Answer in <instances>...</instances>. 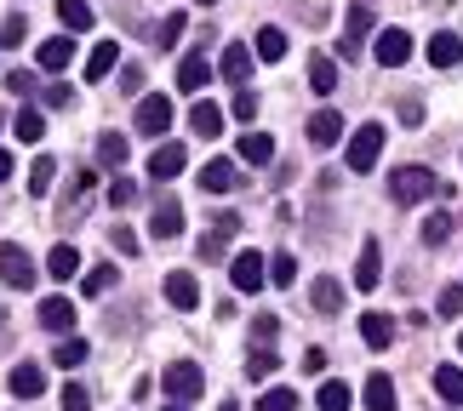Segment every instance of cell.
Segmentation results:
<instances>
[{
    "instance_id": "1",
    "label": "cell",
    "mask_w": 463,
    "mask_h": 411,
    "mask_svg": "<svg viewBox=\"0 0 463 411\" xmlns=\"http://www.w3.org/2000/svg\"><path fill=\"white\" fill-rule=\"evenodd\" d=\"M440 194V177L430 166H395L389 172V201L395 206H423V201H435Z\"/></svg>"
},
{
    "instance_id": "2",
    "label": "cell",
    "mask_w": 463,
    "mask_h": 411,
    "mask_svg": "<svg viewBox=\"0 0 463 411\" xmlns=\"http://www.w3.org/2000/svg\"><path fill=\"white\" fill-rule=\"evenodd\" d=\"M160 388H166V395H172L177 406H189V400L206 388V371L194 366V360H177V366H166V371H160Z\"/></svg>"
},
{
    "instance_id": "3",
    "label": "cell",
    "mask_w": 463,
    "mask_h": 411,
    "mask_svg": "<svg viewBox=\"0 0 463 411\" xmlns=\"http://www.w3.org/2000/svg\"><path fill=\"white\" fill-rule=\"evenodd\" d=\"M0 280H6L12 292H29L34 285V257L17 240H0Z\"/></svg>"
},
{
    "instance_id": "4",
    "label": "cell",
    "mask_w": 463,
    "mask_h": 411,
    "mask_svg": "<svg viewBox=\"0 0 463 411\" xmlns=\"http://www.w3.org/2000/svg\"><path fill=\"white\" fill-rule=\"evenodd\" d=\"M378 154H383V126H378V120H366V126L349 137V172H372V166H378Z\"/></svg>"
},
{
    "instance_id": "5",
    "label": "cell",
    "mask_w": 463,
    "mask_h": 411,
    "mask_svg": "<svg viewBox=\"0 0 463 411\" xmlns=\"http://www.w3.org/2000/svg\"><path fill=\"white\" fill-rule=\"evenodd\" d=\"M229 235H241V218H235V211H223V218L212 223L201 240H194V252H201V263H223V257H229Z\"/></svg>"
},
{
    "instance_id": "6",
    "label": "cell",
    "mask_w": 463,
    "mask_h": 411,
    "mask_svg": "<svg viewBox=\"0 0 463 411\" xmlns=\"http://www.w3.org/2000/svg\"><path fill=\"white\" fill-rule=\"evenodd\" d=\"M229 280H235V292H263L269 285V263L258 252H235L229 257Z\"/></svg>"
},
{
    "instance_id": "7",
    "label": "cell",
    "mask_w": 463,
    "mask_h": 411,
    "mask_svg": "<svg viewBox=\"0 0 463 411\" xmlns=\"http://www.w3.org/2000/svg\"><path fill=\"white\" fill-rule=\"evenodd\" d=\"M372 58H378L383 69H401L406 58H412V34H406V29H378V46H372Z\"/></svg>"
},
{
    "instance_id": "8",
    "label": "cell",
    "mask_w": 463,
    "mask_h": 411,
    "mask_svg": "<svg viewBox=\"0 0 463 411\" xmlns=\"http://www.w3.org/2000/svg\"><path fill=\"white\" fill-rule=\"evenodd\" d=\"M354 285H361V292H378V285H383V246L378 240H361V257H354Z\"/></svg>"
},
{
    "instance_id": "9",
    "label": "cell",
    "mask_w": 463,
    "mask_h": 411,
    "mask_svg": "<svg viewBox=\"0 0 463 411\" xmlns=\"http://www.w3.org/2000/svg\"><path fill=\"white\" fill-rule=\"evenodd\" d=\"M137 132H144V137H166L172 132V103L166 98H144V103H137Z\"/></svg>"
},
{
    "instance_id": "10",
    "label": "cell",
    "mask_w": 463,
    "mask_h": 411,
    "mask_svg": "<svg viewBox=\"0 0 463 411\" xmlns=\"http://www.w3.org/2000/svg\"><path fill=\"white\" fill-rule=\"evenodd\" d=\"M6 388H12L17 400H41V395H46V371L24 360V366H12V371H6Z\"/></svg>"
},
{
    "instance_id": "11",
    "label": "cell",
    "mask_w": 463,
    "mask_h": 411,
    "mask_svg": "<svg viewBox=\"0 0 463 411\" xmlns=\"http://www.w3.org/2000/svg\"><path fill=\"white\" fill-rule=\"evenodd\" d=\"M166 303H172V309H184V314H189L194 303H201V280H194L189 269H172V275H166Z\"/></svg>"
},
{
    "instance_id": "12",
    "label": "cell",
    "mask_w": 463,
    "mask_h": 411,
    "mask_svg": "<svg viewBox=\"0 0 463 411\" xmlns=\"http://www.w3.org/2000/svg\"><path fill=\"white\" fill-rule=\"evenodd\" d=\"M41 326L58 332V337H75V303H69V297H46L41 303Z\"/></svg>"
},
{
    "instance_id": "13",
    "label": "cell",
    "mask_w": 463,
    "mask_h": 411,
    "mask_svg": "<svg viewBox=\"0 0 463 411\" xmlns=\"http://www.w3.org/2000/svg\"><path fill=\"white\" fill-rule=\"evenodd\" d=\"M372 29H378L372 6H349V29H344V46H337V51H344V58H354V51H361V41H366Z\"/></svg>"
},
{
    "instance_id": "14",
    "label": "cell",
    "mask_w": 463,
    "mask_h": 411,
    "mask_svg": "<svg viewBox=\"0 0 463 411\" xmlns=\"http://www.w3.org/2000/svg\"><path fill=\"white\" fill-rule=\"evenodd\" d=\"M430 63H435V69H458V63H463V34H452V29L430 34Z\"/></svg>"
},
{
    "instance_id": "15",
    "label": "cell",
    "mask_w": 463,
    "mask_h": 411,
    "mask_svg": "<svg viewBox=\"0 0 463 411\" xmlns=\"http://www.w3.org/2000/svg\"><path fill=\"white\" fill-rule=\"evenodd\" d=\"M184 143H160V149L149 154V177H155V183H166V177H177V172H184Z\"/></svg>"
},
{
    "instance_id": "16",
    "label": "cell",
    "mask_w": 463,
    "mask_h": 411,
    "mask_svg": "<svg viewBox=\"0 0 463 411\" xmlns=\"http://www.w3.org/2000/svg\"><path fill=\"white\" fill-rule=\"evenodd\" d=\"M218 75L229 80V86H246V75H252V46H223V63H218Z\"/></svg>"
},
{
    "instance_id": "17",
    "label": "cell",
    "mask_w": 463,
    "mask_h": 411,
    "mask_svg": "<svg viewBox=\"0 0 463 411\" xmlns=\"http://www.w3.org/2000/svg\"><path fill=\"white\" fill-rule=\"evenodd\" d=\"M235 183H241L235 160H206V166H201V189H206V194H229Z\"/></svg>"
},
{
    "instance_id": "18",
    "label": "cell",
    "mask_w": 463,
    "mask_h": 411,
    "mask_svg": "<svg viewBox=\"0 0 463 411\" xmlns=\"http://www.w3.org/2000/svg\"><path fill=\"white\" fill-rule=\"evenodd\" d=\"M189 132L212 143V137L223 132V109H218V103H212V98H201V103H194V109H189Z\"/></svg>"
},
{
    "instance_id": "19",
    "label": "cell",
    "mask_w": 463,
    "mask_h": 411,
    "mask_svg": "<svg viewBox=\"0 0 463 411\" xmlns=\"http://www.w3.org/2000/svg\"><path fill=\"white\" fill-rule=\"evenodd\" d=\"M235 154L246 160V166H269V160H275V137H269V132H246V137L235 143Z\"/></svg>"
},
{
    "instance_id": "20",
    "label": "cell",
    "mask_w": 463,
    "mask_h": 411,
    "mask_svg": "<svg viewBox=\"0 0 463 411\" xmlns=\"http://www.w3.org/2000/svg\"><path fill=\"white\" fill-rule=\"evenodd\" d=\"M86 201H92V172H75V189H69V201L58 206V223L69 229V223H75L80 211H86Z\"/></svg>"
},
{
    "instance_id": "21",
    "label": "cell",
    "mask_w": 463,
    "mask_h": 411,
    "mask_svg": "<svg viewBox=\"0 0 463 411\" xmlns=\"http://www.w3.org/2000/svg\"><path fill=\"white\" fill-rule=\"evenodd\" d=\"M46 275H52V280H75V275H80V252H75L69 240H58V246L46 252Z\"/></svg>"
},
{
    "instance_id": "22",
    "label": "cell",
    "mask_w": 463,
    "mask_h": 411,
    "mask_svg": "<svg viewBox=\"0 0 463 411\" xmlns=\"http://www.w3.org/2000/svg\"><path fill=\"white\" fill-rule=\"evenodd\" d=\"M337 137H344V115H337V109H320V115H309V143H320V149H332Z\"/></svg>"
},
{
    "instance_id": "23",
    "label": "cell",
    "mask_w": 463,
    "mask_h": 411,
    "mask_svg": "<svg viewBox=\"0 0 463 411\" xmlns=\"http://www.w3.org/2000/svg\"><path fill=\"white\" fill-rule=\"evenodd\" d=\"M69 58H75V34H52V41L41 46V69H46V75L69 69Z\"/></svg>"
},
{
    "instance_id": "24",
    "label": "cell",
    "mask_w": 463,
    "mask_h": 411,
    "mask_svg": "<svg viewBox=\"0 0 463 411\" xmlns=\"http://www.w3.org/2000/svg\"><path fill=\"white\" fill-rule=\"evenodd\" d=\"M309 303H315V309H320V314H337V309H344V280H332V275H320V280L309 285Z\"/></svg>"
},
{
    "instance_id": "25",
    "label": "cell",
    "mask_w": 463,
    "mask_h": 411,
    "mask_svg": "<svg viewBox=\"0 0 463 411\" xmlns=\"http://www.w3.org/2000/svg\"><path fill=\"white\" fill-rule=\"evenodd\" d=\"M149 229H155L160 240H177V235H184V206H177V201H160L155 218H149Z\"/></svg>"
},
{
    "instance_id": "26",
    "label": "cell",
    "mask_w": 463,
    "mask_h": 411,
    "mask_svg": "<svg viewBox=\"0 0 463 411\" xmlns=\"http://www.w3.org/2000/svg\"><path fill=\"white\" fill-rule=\"evenodd\" d=\"M361 337H366V349H389L395 343V320L389 314H361Z\"/></svg>"
},
{
    "instance_id": "27",
    "label": "cell",
    "mask_w": 463,
    "mask_h": 411,
    "mask_svg": "<svg viewBox=\"0 0 463 411\" xmlns=\"http://www.w3.org/2000/svg\"><path fill=\"white\" fill-rule=\"evenodd\" d=\"M115 63H120V46H115V41H98L92 58H86V80H109Z\"/></svg>"
},
{
    "instance_id": "28",
    "label": "cell",
    "mask_w": 463,
    "mask_h": 411,
    "mask_svg": "<svg viewBox=\"0 0 463 411\" xmlns=\"http://www.w3.org/2000/svg\"><path fill=\"white\" fill-rule=\"evenodd\" d=\"M366 411H395V383H389V371H372L366 378Z\"/></svg>"
},
{
    "instance_id": "29",
    "label": "cell",
    "mask_w": 463,
    "mask_h": 411,
    "mask_svg": "<svg viewBox=\"0 0 463 411\" xmlns=\"http://www.w3.org/2000/svg\"><path fill=\"white\" fill-rule=\"evenodd\" d=\"M206 80H212V69H206V58H201V51H189V58L177 63V86H184V92H201Z\"/></svg>"
},
{
    "instance_id": "30",
    "label": "cell",
    "mask_w": 463,
    "mask_h": 411,
    "mask_svg": "<svg viewBox=\"0 0 463 411\" xmlns=\"http://www.w3.org/2000/svg\"><path fill=\"white\" fill-rule=\"evenodd\" d=\"M309 86H315L320 98L337 92V58H326V51H320V58H309Z\"/></svg>"
},
{
    "instance_id": "31",
    "label": "cell",
    "mask_w": 463,
    "mask_h": 411,
    "mask_svg": "<svg viewBox=\"0 0 463 411\" xmlns=\"http://www.w3.org/2000/svg\"><path fill=\"white\" fill-rule=\"evenodd\" d=\"M435 395L463 406V366H435Z\"/></svg>"
},
{
    "instance_id": "32",
    "label": "cell",
    "mask_w": 463,
    "mask_h": 411,
    "mask_svg": "<svg viewBox=\"0 0 463 411\" xmlns=\"http://www.w3.org/2000/svg\"><path fill=\"white\" fill-rule=\"evenodd\" d=\"M98 166H109V172L127 166V137H120V132H103L98 137Z\"/></svg>"
},
{
    "instance_id": "33",
    "label": "cell",
    "mask_w": 463,
    "mask_h": 411,
    "mask_svg": "<svg viewBox=\"0 0 463 411\" xmlns=\"http://www.w3.org/2000/svg\"><path fill=\"white\" fill-rule=\"evenodd\" d=\"M452 211H430V218H423V229H418V235H423V246H447L452 240Z\"/></svg>"
},
{
    "instance_id": "34",
    "label": "cell",
    "mask_w": 463,
    "mask_h": 411,
    "mask_svg": "<svg viewBox=\"0 0 463 411\" xmlns=\"http://www.w3.org/2000/svg\"><path fill=\"white\" fill-rule=\"evenodd\" d=\"M58 17H63L69 34H86V29H92V6H86V0H58Z\"/></svg>"
},
{
    "instance_id": "35",
    "label": "cell",
    "mask_w": 463,
    "mask_h": 411,
    "mask_svg": "<svg viewBox=\"0 0 463 411\" xmlns=\"http://www.w3.org/2000/svg\"><path fill=\"white\" fill-rule=\"evenodd\" d=\"M12 132L24 137V143H41V132H46V115H41V109H29V103H24V109L12 115Z\"/></svg>"
},
{
    "instance_id": "36",
    "label": "cell",
    "mask_w": 463,
    "mask_h": 411,
    "mask_svg": "<svg viewBox=\"0 0 463 411\" xmlns=\"http://www.w3.org/2000/svg\"><path fill=\"white\" fill-rule=\"evenodd\" d=\"M315 406H320V411H349V406H354V395H349V383H320Z\"/></svg>"
},
{
    "instance_id": "37",
    "label": "cell",
    "mask_w": 463,
    "mask_h": 411,
    "mask_svg": "<svg viewBox=\"0 0 463 411\" xmlns=\"http://www.w3.org/2000/svg\"><path fill=\"white\" fill-rule=\"evenodd\" d=\"M52 177H58V160L41 154V160L29 166V194H52Z\"/></svg>"
},
{
    "instance_id": "38",
    "label": "cell",
    "mask_w": 463,
    "mask_h": 411,
    "mask_svg": "<svg viewBox=\"0 0 463 411\" xmlns=\"http://www.w3.org/2000/svg\"><path fill=\"white\" fill-rule=\"evenodd\" d=\"M258 58L280 63V58H287V34H280V29H258Z\"/></svg>"
},
{
    "instance_id": "39",
    "label": "cell",
    "mask_w": 463,
    "mask_h": 411,
    "mask_svg": "<svg viewBox=\"0 0 463 411\" xmlns=\"http://www.w3.org/2000/svg\"><path fill=\"white\" fill-rule=\"evenodd\" d=\"M269 285H298V257L292 252H275L269 257Z\"/></svg>"
},
{
    "instance_id": "40",
    "label": "cell",
    "mask_w": 463,
    "mask_h": 411,
    "mask_svg": "<svg viewBox=\"0 0 463 411\" xmlns=\"http://www.w3.org/2000/svg\"><path fill=\"white\" fill-rule=\"evenodd\" d=\"M52 360H58L63 371H69V366H80V360H86V343H80V337H58V349H52Z\"/></svg>"
},
{
    "instance_id": "41",
    "label": "cell",
    "mask_w": 463,
    "mask_h": 411,
    "mask_svg": "<svg viewBox=\"0 0 463 411\" xmlns=\"http://www.w3.org/2000/svg\"><path fill=\"white\" fill-rule=\"evenodd\" d=\"M120 275H115V263H98V269L92 275H86L80 285H86V297H103V292H109V285H115Z\"/></svg>"
},
{
    "instance_id": "42",
    "label": "cell",
    "mask_w": 463,
    "mask_h": 411,
    "mask_svg": "<svg viewBox=\"0 0 463 411\" xmlns=\"http://www.w3.org/2000/svg\"><path fill=\"white\" fill-rule=\"evenodd\" d=\"M103 194H109V206H132V201H137V183H132V177H120V172H115V177H109V189H103Z\"/></svg>"
},
{
    "instance_id": "43",
    "label": "cell",
    "mask_w": 463,
    "mask_h": 411,
    "mask_svg": "<svg viewBox=\"0 0 463 411\" xmlns=\"http://www.w3.org/2000/svg\"><path fill=\"white\" fill-rule=\"evenodd\" d=\"M24 34H29V17H24V12H12L6 23H0V46H24Z\"/></svg>"
},
{
    "instance_id": "44",
    "label": "cell",
    "mask_w": 463,
    "mask_h": 411,
    "mask_svg": "<svg viewBox=\"0 0 463 411\" xmlns=\"http://www.w3.org/2000/svg\"><path fill=\"white\" fill-rule=\"evenodd\" d=\"M258 411H298V388H269L258 400Z\"/></svg>"
},
{
    "instance_id": "45",
    "label": "cell",
    "mask_w": 463,
    "mask_h": 411,
    "mask_svg": "<svg viewBox=\"0 0 463 411\" xmlns=\"http://www.w3.org/2000/svg\"><path fill=\"white\" fill-rule=\"evenodd\" d=\"M246 371H252V378H269V371H280L275 349H252V354H246Z\"/></svg>"
},
{
    "instance_id": "46",
    "label": "cell",
    "mask_w": 463,
    "mask_h": 411,
    "mask_svg": "<svg viewBox=\"0 0 463 411\" xmlns=\"http://www.w3.org/2000/svg\"><path fill=\"white\" fill-rule=\"evenodd\" d=\"M229 115L252 126V115H258V92H235V98H229Z\"/></svg>"
},
{
    "instance_id": "47",
    "label": "cell",
    "mask_w": 463,
    "mask_h": 411,
    "mask_svg": "<svg viewBox=\"0 0 463 411\" xmlns=\"http://www.w3.org/2000/svg\"><path fill=\"white\" fill-rule=\"evenodd\" d=\"M177 34H184V12H172L166 23H160V34H155V41H160V51H172V46H177Z\"/></svg>"
},
{
    "instance_id": "48",
    "label": "cell",
    "mask_w": 463,
    "mask_h": 411,
    "mask_svg": "<svg viewBox=\"0 0 463 411\" xmlns=\"http://www.w3.org/2000/svg\"><path fill=\"white\" fill-rule=\"evenodd\" d=\"M275 332H280V320H275V314H258V320H252V337H258V349H269V343H275Z\"/></svg>"
},
{
    "instance_id": "49",
    "label": "cell",
    "mask_w": 463,
    "mask_h": 411,
    "mask_svg": "<svg viewBox=\"0 0 463 411\" xmlns=\"http://www.w3.org/2000/svg\"><path fill=\"white\" fill-rule=\"evenodd\" d=\"M6 92L29 98V92H34V69H12V75H6Z\"/></svg>"
},
{
    "instance_id": "50",
    "label": "cell",
    "mask_w": 463,
    "mask_h": 411,
    "mask_svg": "<svg viewBox=\"0 0 463 411\" xmlns=\"http://www.w3.org/2000/svg\"><path fill=\"white\" fill-rule=\"evenodd\" d=\"M440 314H447V320L463 314V285H447V292H440Z\"/></svg>"
},
{
    "instance_id": "51",
    "label": "cell",
    "mask_w": 463,
    "mask_h": 411,
    "mask_svg": "<svg viewBox=\"0 0 463 411\" xmlns=\"http://www.w3.org/2000/svg\"><path fill=\"white\" fill-rule=\"evenodd\" d=\"M58 400H63V411H86V406H92V395H86L80 383H69V388H63Z\"/></svg>"
},
{
    "instance_id": "52",
    "label": "cell",
    "mask_w": 463,
    "mask_h": 411,
    "mask_svg": "<svg viewBox=\"0 0 463 411\" xmlns=\"http://www.w3.org/2000/svg\"><path fill=\"white\" fill-rule=\"evenodd\" d=\"M41 103H46V109H69V103H75V92H69V86H46Z\"/></svg>"
},
{
    "instance_id": "53",
    "label": "cell",
    "mask_w": 463,
    "mask_h": 411,
    "mask_svg": "<svg viewBox=\"0 0 463 411\" xmlns=\"http://www.w3.org/2000/svg\"><path fill=\"white\" fill-rule=\"evenodd\" d=\"M401 126H423V103L418 98H401Z\"/></svg>"
},
{
    "instance_id": "54",
    "label": "cell",
    "mask_w": 463,
    "mask_h": 411,
    "mask_svg": "<svg viewBox=\"0 0 463 411\" xmlns=\"http://www.w3.org/2000/svg\"><path fill=\"white\" fill-rule=\"evenodd\" d=\"M109 240H115V252H127V257H137V235H132V229H115Z\"/></svg>"
},
{
    "instance_id": "55",
    "label": "cell",
    "mask_w": 463,
    "mask_h": 411,
    "mask_svg": "<svg viewBox=\"0 0 463 411\" xmlns=\"http://www.w3.org/2000/svg\"><path fill=\"white\" fill-rule=\"evenodd\" d=\"M144 86V69H120V92H137Z\"/></svg>"
},
{
    "instance_id": "56",
    "label": "cell",
    "mask_w": 463,
    "mask_h": 411,
    "mask_svg": "<svg viewBox=\"0 0 463 411\" xmlns=\"http://www.w3.org/2000/svg\"><path fill=\"white\" fill-rule=\"evenodd\" d=\"M12 343V320H6V309H0V349Z\"/></svg>"
},
{
    "instance_id": "57",
    "label": "cell",
    "mask_w": 463,
    "mask_h": 411,
    "mask_svg": "<svg viewBox=\"0 0 463 411\" xmlns=\"http://www.w3.org/2000/svg\"><path fill=\"white\" fill-rule=\"evenodd\" d=\"M12 177V149H0V183Z\"/></svg>"
},
{
    "instance_id": "58",
    "label": "cell",
    "mask_w": 463,
    "mask_h": 411,
    "mask_svg": "<svg viewBox=\"0 0 463 411\" xmlns=\"http://www.w3.org/2000/svg\"><path fill=\"white\" fill-rule=\"evenodd\" d=\"M218 411H241V406H235V400H223V406H218Z\"/></svg>"
},
{
    "instance_id": "59",
    "label": "cell",
    "mask_w": 463,
    "mask_h": 411,
    "mask_svg": "<svg viewBox=\"0 0 463 411\" xmlns=\"http://www.w3.org/2000/svg\"><path fill=\"white\" fill-rule=\"evenodd\" d=\"M166 411H189V406H177V400H172V406H166Z\"/></svg>"
},
{
    "instance_id": "60",
    "label": "cell",
    "mask_w": 463,
    "mask_h": 411,
    "mask_svg": "<svg viewBox=\"0 0 463 411\" xmlns=\"http://www.w3.org/2000/svg\"><path fill=\"white\" fill-rule=\"evenodd\" d=\"M201 6H218V0H201Z\"/></svg>"
},
{
    "instance_id": "61",
    "label": "cell",
    "mask_w": 463,
    "mask_h": 411,
    "mask_svg": "<svg viewBox=\"0 0 463 411\" xmlns=\"http://www.w3.org/2000/svg\"><path fill=\"white\" fill-rule=\"evenodd\" d=\"M0 126H6V115H0Z\"/></svg>"
},
{
    "instance_id": "62",
    "label": "cell",
    "mask_w": 463,
    "mask_h": 411,
    "mask_svg": "<svg viewBox=\"0 0 463 411\" xmlns=\"http://www.w3.org/2000/svg\"><path fill=\"white\" fill-rule=\"evenodd\" d=\"M458 349H463V337H458Z\"/></svg>"
}]
</instances>
